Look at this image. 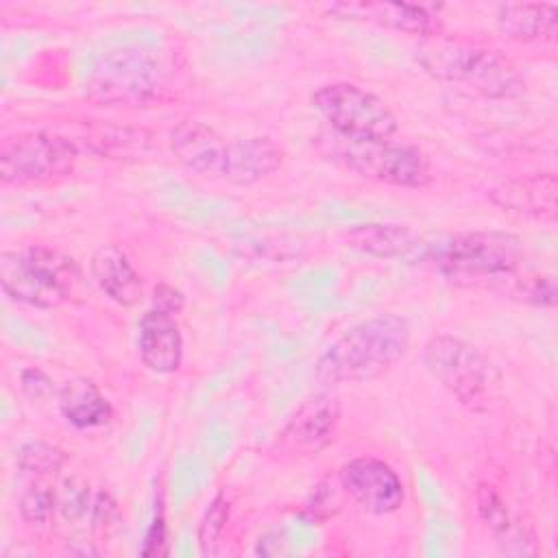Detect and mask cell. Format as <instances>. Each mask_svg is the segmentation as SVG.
<instances>
[{
    "instance_id": "cell-10",
    "label": "cell",
    "mask_w": 558,
    "mask_h": 558,
    "mask_svg": "<svg viewBox=\"0 0 558 558\" xmlns=\"http://www.w3.org/2000/svg\"><path fill=\"white\" fill-rule=\"evenodd\" d=\"M340 401L331 392H314L286 421L275 447L290 458H307L327 449L338 432Z\"/></svg>"
},
{
    "instance_id": "cell-14",
    "label": "cell",
    "mask_w": 558,
    "mask_h": 558,
    "mask_svg": "<svg viewBox=\"0 0 558 558\" xmlns=\"http://www.w3.org/2000/svg\"><path fill=\"white\" fill-rule=\"evenodd\" d=\"M137 355L157 375H172L183 362V336L172 314L146 310L137 320Z\"/></svg>"
},
{
    "instance_id": "cell-24",
    "label": "cell",
    "mask_w": 558,
    "mask_h": 558,
    "mask_svg": "<svg viewBox=\"0 0 558 558\" xmlns=\"http://www.w3.org/2000/svg\"><path fill=\"white\" fill-rule=\"evenodd\" d=\"M227 521H229V501L222 493H218L209 501V506H207V510H205V514L198 523V536L196 538H198V547H201L203 556H214L218 551V543L222 538Z\"/></svg>"
},
{
    "instance_id": "cell-25",
    "label": "cell",
    "mask_w": 558,
    "mask_h": 558,
    "mask_svg": "<svg viewBox=\"0 0 558 558\" xmlns=\"http://www.w3.org/2000/svg\"><path fill=\"white\" fill-rule=\"evenodd\" d=\"M477 510H480V517L486 521V525L497 536L510 525L506 504L501 501V497L495 493L493 486H480V490H477Z\"/></svg>"
},
{
    "instance_id": "cell-19",
    "label": "cell",
    "mask_w": 558,
    "mask_h": 558,
    "mask_svg": "<svg viewBox=\"0 0 558 558\" xmlns=\"http://www.w3.org/2000/svg\"><path fill=\"white\" fill-rule=\"evenodd\" d=\"M57 405L61 416L76 429H94L107 425L113 416L109 399L87 377H74L65 381L57 392Z\"/></svg>"
},
{
    "instance_id": "cell-28",
    "label": "cell",
    "mask_w": 558,
    "mask_h": 558,
    "mask_svg": "<svg viewBox=\"0 0 558 558\" xmlns=\"http://www.w3.org/2000/svg\"><path fill=\"white\" fill-rule=\"evenodd\" d=\"M140 554L146 556V558H153V556H166L168 554V532H166V519H163V512H155L146 534H144V541H142V547H140Z\"/></svg>"
},
{
    "instance_id": "cell-8",
    "label": "cell",
    "mask_w": 558,
    "mask_h": 558,
    "mask_svg": "<svg viewBox=\"0 0 558 558\" xmlns=\"http://www.w3.org/2000/svg\"><path fill=\"white\" fill-rule=\"evenodd\" d=\"M74 142L50 131H24L2 140L0 181L4 185H39L74 172Z\"/></svg>"
},
{
    "instance_id": "cell-27",
    "label": "cell",
    "mask_w": 558,
    "mask_h": 558,
    "mask_svg": "<svg viewBox=\"0 0 558 558\" xmlns=\"http://www.w3.org/2000/svg\"><path fill=\"white\" fill-rule=\"evenodd\" d=\"M20 388L33 401H46L54 395V381L37 366H28L20 373Z\"/></svg>"
},
{
    "instance_id": "cell-16",
    "label": "cell",
    "mask_w": 558,
    "mask_h": 558,
    "mask_svg": "<svg viewBox=\"0 0 558 558\" xmlns=\"http://www.w3.org/2000/svg\"><path fill=\"white\" fill-rule=\"evenodd\" d=\"M497 31L512 41H556L558 37V9L549 2H506L495 13Z\"/></svg>"
},
{
    "instance_id": "cell-11",
    "label": "cell",
    "mask_w": 558,
    "mask_h": 558,
    "mask_svg": "<svg viewBox=\"0 0 558 558\" xmlns=\"http://www.w3.org/2000/svg\"><path fill=\"white\" fill-rule=\"evenodd\" d=\"M342 490L371 514H390L405 501V488L397 471L377 458H353L340 469Z\"/></svg>"
},
{
    "instance_id": "cell-20",
    "label": "cell",
    "mask_w": 558,
    "mask_h": 558,
    "mask_svg": "<svg viewBox=\"0 0 558 558\" xmlns=\"http://www.w3.org/2000/svg\"><path fill=\"white\" fill-rule=\"evenodd\" d=\"M347 246L379 259H397L410 255L418 246V235L408 225L364 222L344 231Z\"/></svg>"
},
{
    "instance_id": "cell-12",
    "label": "cell",
    "mask_w": 558,
    "mask_h": 558,
    "mask_svg": "<svg viewBox=\"0 0 558 558\" xmlns=\"http://www.w3.org/2000/svg\"><path fill=\"white\" fill-rule=\"evenodd\" d=\"M327 11L340 20L371 22L399 33L416 35L421 39L438 37L442 22L427 4L412 2H333Z\"/></svg>"
},
{
    "instance_id": "cell-23",
    "label": "cell",
    "mask_w": 558,
    "mask_h": 558,
    "mask_svg": "<svg viewBox=\"0 0 558 558\" xmlns=\"http://www.w3.org/2000/svg\"><path fill=\"white\" fill-rule=\"evenodd\" d=\"M17 508H20V514L26 523L44 525L52 519L54 510L59 508V497L48 484L35 482L20 495Z\"/></svg>"
},
{
    "instance_id": "cell-15",
    "label": "cell",
    "mask_w": 558,
    "mask_h": 558,
    "mask_svg": "<svg viewBox=\"0 0 558 558\" xmlns=\"http://www.w3.org/2000/svg\"><path fill=\"white\" fill-rule=\"evenodd\" d=\"M556 194H558V181L554 172L510 179L495 185L488 192L490 201L504 207V211H514V214L538 218V220L556 218Z\"/></svg>"
},
{
    "instance_id": "cell-22",
    "label": "cell",
    "mask_w": 558,
    "mask_h": 558,
    "mask_svg": "<svg viewBox=\"0 0 558 558\" xmlns=\"http://www.w3.org/2000/svg\"><path fill=\"white\" fill-rule=\"evenodd\" d=\"M499 281H506V294L510 299H517L521 303L534 305V307H554L558 301V286L554 275H523V277H501Z\"/></svg>"
},
{
    "instance_id": "cell-6",
    "label": "cell",
    "mask_w": 558,
    "mask_h": 558,
    "mask_svg": "<svg viewBox=\"0 0 558 558\" xmlns=\"http://www.w3.org/2000/svg\"><path fill=\"white\" fill-rule=\"evenodd\" d=\"M163 70L153 50L124 46L107 52L92 70L87 98L105 107H144L159 98Z\"/></svg>"
},
{
    "instance_id": "cell-7",
    "label": "cell",
    "mask_w": 558,
    "mask_h": 558,
    "mask_svg": "<svg viewBox=\"0 0 558 558\" xmlns=\"http://www.w3.org/2000/svg\"><path fill=\"white\" fill-rule=\"evenodd\" d=\"M312 107L329 131L351 140H392L399 126L386 100L349 81L320 85L312 94Z\"/></svg>"
},
{
    "instance_id": "cell-29",
    "label": "cell",
    "mask_w": 558,
    "mask_h": 558,
    "mask_svg": "<svg viewBox=\"0 0 558 558\" xmlns=\"http://www.w3.org/2000/svg\"><path fill=\"white\" fill-rule=\"evenodd\" d=\"M183 303H185V296L179 288H174L170 283L155 286V290H153V307L155 310H161L166 314L177 316L183 310Z\"/></svg>"
},
{
    "instance_id": "cell-4",
    "label": "cell",
    "mask_w": 558,
    "mask_h": 558,
    "mask_svg": "<svg viewBox=\"0 0 558 558\" xmlns=\"http://www.w3.org/2000/svg\"><path fill=\"white\" fill-rule=\"evenodd\" d=\"M81 266L59 248L26 244L0 255L2 292L31 307H59L81 286Z\"/></svg>"
},
{
    "instance_id": "cell-5",
    "label": "cell",
    "mask_w": 558,
    "mask_h": 558,
    "mask_svg": "<svg viewBox=\"0 0 558 558\" xmlns=\"http://www.w3.org/2000/svg\"><path fill=\"white\" fill-rule=\"evenodd\" d=\"M525 257L523 240L510 231H464L429 251L434 268L453 281H499L519 270Z\"/></svg>"
},
{
    "instance_id": "cell-3",
    "label": "cell",
    "mask_w": 558,
    "mask_h": 558,
    "mask_svg": "<svg viewBox=\"0 0 558 558\" xmlns=\"http://www.w3.org/2000/svg\"><path fill=\"white\" fill-rule=\"evenodd\" d=\"M316 148L325 159L377 183L418 190L434 181L429 157L405 142L351 140L333 131H320Z\"/></svg>"
},
{
    "instance_id": "cell-30",
    "label": "cell",
    "mask_w": 558,
    "mask_h": 558,
    "mask_svg": "<svg viewBox=\"0 0 558 558\" xmlns=\"http://www.w3.org/2000/svg\"><path fill=\"white\" fill-rule=\"evenodd\" d=\"M116 514H118L116 499H113L109 493L100 490V493L96 495L94 504H92V521H94V527H107V525L113 521Z\"/></svg>"
},
{
    "instance_id": "cell-18",
    "label": "cell",
    "mask_w": 558,
    "mask_h": 558,
    "mask_svg": "<svg viewBox=\"0 0 558 558\" xmlns=\"http://www.w3.org/2000/svg\"><path fill=\"white\" fill-rule=\"evenodd\" d=\"M281 163L283 148L266 135L231 140L225 181H231L235 185H253L277 172Z\"/></svg>"
},
{
    "instance_id": "cell-21",
    "label": "cell",
    "mask_w": 558,
    "mask_h": 558,
    "mask_svg": "<svg viewBox=\"0 0 558 558\" xmlns=\"http://www.w3.org/2000/svg\"><path fill=\"white\" fill-rule=\"evenodd\" d=\"M65 462L63 451L46 440H28L17 449L15 464L24 475L44 480L57 475Z\"/></svg>"
},
{
    "instance_id": "cell-9",
    "label": "cell",
    "mask_w": 558,
    "mask_h": 558,
    "mask_svg": "<svg viewBox=\"0 0 558 558\" xmlns=\"http://www.w3.org/2000/svg\"><path fill=\"white\" fill-rule=\"evenodd\" d=\"M423 362L427 373L462 405L471 410L484 405L488 366L473 344L451 333H436L423 347Z\"/></svg>"
},
{
    "instance_id": "cell-1",
    "label": "cell",
    "mask_w": 558,
    "mask_h": 558,
    "mask_svg": "<svg viewBox=\"0 0 558 558\" xmlns=\"http://www.w3.org/2000/svg\"><path fill=\"white\" fill-rule=\"evenodd\" d=\"M410 323L392 312L349 327L316 360L314 373L327 384H360L388 373L410 349Z\"/></svg>"
},
{
    "instance_id": "cell-2",
    "label": "cell",
    "mask_w": 558,
    "mask_h": 558,
    "mask_svg": "<svg viewBox=\"0 0 558 558\" xmlns=\"http://www.w3.org/2000/svg\"><path fill=\"white\" fill-rule=\"evenodd\" d=\"M414 59L429 76L466 85L486 98L506 100L525 92V78L517 63L495 48L429 37L421 39Z\"/></svg>"
},
{
    "instance_id": "cell-17",
    "label": "cell",
    "mask_w": 558,
    "mask_h": 558,
    "mask_svg": "<svg viewBox=\"0 0 558 558\" xmlns=\"http://www.w3.org/2000/svg\"><path fill=\"white\" fill-rule=\"evenodd\" d=\"M89 272L100 292L122 307H131L142 296V277L126 253L116 244H102L92 253Z\"/></svg>"
},
{
    "instance_id": "cell-13",
    "label": "cell",
    "mask_w": 558,
    "mask_h": 558,
    "mask_svg": "<svg viewBox=\"0 0 558 558\" xmlns=\"http://www.w3.org/2000/svg\"><path fill=\"white\" fill-rule=\"evenodd\" d=\"M231 140L214 126L198 120H181L170 131V150L174 159L192 174L225 179Z\"/></svg>"
},
{
    "instance_id": "cell-26",
    "label": "cell",
    "mask_w": 558,
    "mask_h": 558,
    "mask_svg": "<svg viewBox=\"0 0 558 558\" xmlns=\"http://www.w3.org/2000/svg\"><path fill=\"white\" fill-rule=\"evenodd\" d=\"M89 508V490L85 484L76 480H68L63 486V493L59 495V510L65 519L76 521L87 514Z\"/></svg>"
}]
</instances>
